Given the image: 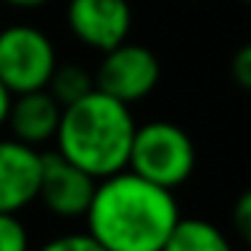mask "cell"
I'll use <instances>...</instances> for the list:
<instances>
[{
    "mask_svg": "<svg viewBox=\"0 0 251 251\" xmlns=\"http://www.w3.org/2000/svg\"><path fill=\"white\" fill-rule=\"evenodd\" d=\"M84 219L105 251H162L181 213L170 189L122 170L98 181Z\"/></svg>",
    "mask_w": 251,
    "mask_h": 251,
    "instance_id": "1",
    "label": "cell"
},
{
    "mask_svg": "<svg viewBox=\"0 0 251 251\" xmlns=\"http://www.w3.org/2000/svg\"><path fill=\"white\" fill-rule=\"evenodd\" d=\"M135 130L130 105L95 89L78 103L62 108L54 143L65 159L100 181L127 170Z\"/></svg>",
    "mask_w": 251,
    "mask_h": 251,
    "instance_id": "2",
    "label": "cell"
},
{
    "mask_svg": "<svg viewBox=\"0 0 251 251\" xmlns=\"http://www.w3.org/2000/svg\"><path fill=\"white\" fill-rule=\"evenodd\" d=\"M197 151L189 132L173 122H146L135 130L127 170L165 189H178L195 173Z\"/></svg>",
    "mask_w": 251,
    "mask_h": 251,
    "instance_id": "3",
    "label": "cell"
},
{
    "mask_svg": "<svg viewBox=\"0 0 251 251\" xmlns=\"http://www.w3.org/2000/svg\"><path fill=\"white\" fill-rule=\"evenodd\" d=\"M57 68V51L46 33L30 25L0 30V81L11 95L46 89Z\"/></svg>",
    "mask_w": 251,
    "mask_h": 251,
    "instance_id": "4",
    "label": "cell"
},
{
    "mask_svg": "<svg viewBox=\"0 0 251 251\" xmlns=\"http://www.w3.org/2000/svg\"><path fill=\"white\" fill-rule=\"evenodd\" d=\"M159 84V60L151 49L141 44H119L105 51L95 71V89L111 95L125 105L149 98Z\"/></svg>",
    "mask_w": 251,
    "mask_h": 251,
    "instance_id": "5",
    "label": "cell"
},
{
    "mask_svg": "<svg viewBox=\"0 0 251 251\" xmlns=\"http://www.w3.org/2000/svg\"><path fill=\"white\" fill-rule=\"evenodd\" d=\"M98 189V178L65 159L60 151H41V186L38 200L60 219L87 216Z\"/></svg>",
    "mask_w": 251,
    "mask_h": 251,
    "instance_id": "6",
    "label": "cell"
},
{
    "mask_svg": "<svg viewBox=\"0 0 251 251\" xmlns=\"http://www.w3.org/2000/svg\"><path fill=\"white\" fill-rule=\"evenodd\" d=\"M65 19L81 44L105 54L127 41L132 11L127 0H71Z\"/></svg>",
    "mask_w": 251,
    "mask_h": 251,
    "instance_id": "7",
    "label": "cell"
},
{
    "mask_svg": "<svg viewBox=\"0 0 251 251\" xmlns=\"http://www.w3.org/2000/svg\"><path fill=\"white\" fill-rule=\"evenodd\" d=\"M41 151L17 138L0 141V213H19L38 200Z\"/></svg>",
    "mask_w": 251,
    "mask_h": 251,
    "instance_id": "8",
    "label": "cell"
},
{
    "mask_svg": "<svg viewBox=\"0 0 251 251\" xmlns=\"http://www.w3.org/2000/svg\"><path fill=\"white\" fill-rule=\"evenodd\" d=\"M62 119V105L51 98L49 89L14 95L11 111L6 125L11 127V135L27 146L38 149L57 138V127Z\"/></svg>",
    "mask_w": 251,
    "mask_h": 251,
    "instance_id": "9",
    "label": "cell"
},
{
    "mask_svg": "<svg viewBox=\"0 0 251 251\" xmlns=\"http://www.w3.org/2000/svg\"><path fill=\"white\" fill-rule=\"evenodd\" d=\"M162 251H232L227 235L205 219H181Z\"/></svg>",
    "mask_w": 251,
    "mask_h": 251,
    "instance_id": "10",
    "label": "cell"
},
{
    "mask_svg": "<svg viewBox=\"0 0 251 251\" xmlns=\"http://www.w3.org/2000/svg\"><path fill=\"white\" fill-rule=\"evenodd\" d=\"M46 89L62 108H68V105L78 103L81 98H87L89 92H95V76L78 62H62V65L57 62Z\"/></svg>",
    "mask_w": 251,
    "mask_h": 251,
    "instance_id": "11",
    "label": "cell"
},
{
    "mask_svg": "<svg viewBox=\"0 0 251 251\" xmlns=\"http://www.w3.org/2000/svg\"><path fill=\"white\" fill-rule=\"evenodd\" d=\"M0 251H30V235L19 213H0Z\"/></svg>",
    "mask_w": 251,
    "mask_h": 251,
    "instance_id": "12",
    "label": "cell"
},
{
    "mask_svg": "<svg viewBox=\"0 0 251 251\" xmlns=\"http://www.w3.org/2000/svg\"><path fill=\"white\" fill-rule=\"evenodd\" d=\"M35 251H105V249L89 232H68V235H57V238L46 240Z\"/></svg>",
    "mask_w": 251,
    "mask_h": 251,
    "instance_id": "13",
    "label": "cell"
},
{
    "mask_svg": "<svg viewBox=\"0 0 251 251\" xmlns=\"http://www.w3.org/2000/svg\"><path fill=\"white\" fill-rule=\"evenodd\" d=\"M229 73H232V81L238 84L243 92H251V41H249V44H243L232 54Z\"/></svg>",
    "mask_w": 251,
    "mask_h": 251,
    "instance_id": "14",
    "label": "cell"
},
{
    "mask_svg": "<svg viewBox=\"0 0 251 251\" xmlns=\"http://www.w3.org/2000/svg\"><path fill=\"white\" fill-rule=\"evenodd\" d=\"M232 224H235V232L251 246V189H246L243 195L235 200L232 208Z\"/></svg>",
    "mask_w": 251,
    "mask_h": 251,
    "instance_id": "15",
    "label": "cell"
},
{
    "mask_svg": "<svg viewBox=\"0 0 251 251\" xmlns=\"http://www.w3.org/2000/svg\"><path fill=\"white\" fill-rule=\"evenodd\" d=\"M11 100H14V95L8 92L6 84L0 81V127L6 125V119H8V111H11Z\"/></svg>",
    "mask_w": 251,
    "mask_h": 251,
    "instance_id": "16",
    "label": "cell"
},
{
    "mask_svg": "<svg viewBox=\"0 0 251 251\" xmlns=\"http://www.w3.org/2000/svg\"><path fill=\"white\" fill-rule=\"evenodd\" d=\"M6 3L14 8H41L44 3H49V0H6Z\"/></svg>",
    "mask_w": 251,
    "mask_h": 251,
    "instance_id": "17",
    "label": "cell"
},
{
    "mask_svg": "<svg viewBox=\"0 0 251 251\" xmlns=\"http://www.w3.org/2000/svg\"><path fill=\"white\" fill-rule=\"evenodd\" d=\"M240 3H246V6H251V0H240Z\"/></svg>",
    "mask_w": 251,
    "mask_h": 251,
    "instance_id": "18",
    "label": "cell"
}]
</instances>
